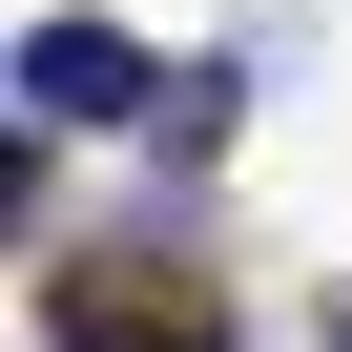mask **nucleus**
<instances>
[{"mask_svg": "<svg viewBox=\"0 0 352 352\" xmlns=\"http://www.w3.org/2000/svg\"><path fill=\"white\" fill-rule=\"evenodd\" d=\"M63 352H249V331H228V290L187 249L124 228V249H63Z\"/></svg>", "mask_w": 352, "mask_h": 352, "instance_id": "f257e3e1", "label": "nucleus"}, {"mask_svg": "<svg viewBox=\"0 0 352 352\" xmlns=\"http://www.w3.org/2000/svg\"><path fill=\"white\" fill-rule=\"evenodd\" d=\"M145 104H187L124 21H21V124H145Z\"/></svg>", "mask_w": 352, "mask_h": 352, "instance_id": "f03ea898", "label": "nucleus"}, {"mask_svg": "<svg viewBox=\"0 0 352 352\" xmlns=\"http://www.w3.org/2000/svg\"><path fill=\"white\" fill-rule=\"evenodd\" d=\"M331 352H352V311H331Z\"/></svg>", "mask_w": 352, "mask_h": 352, "instance_id": "7ed1b4c3", "label": "nucleus"}]
</instances>
